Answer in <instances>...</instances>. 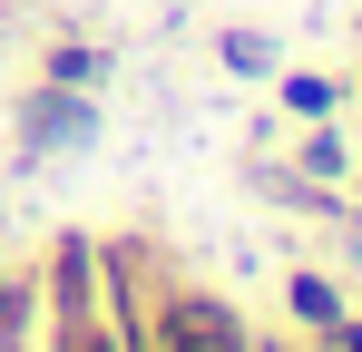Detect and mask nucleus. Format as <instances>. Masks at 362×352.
I'll return each instance as SVG.
<instances>
[{
    "mask_svg": "<svg viewBox=\"0 0 362 352\" xmlns=\"http://www.w3.org/2000/svg\"><path fill=\"white\" fill-rule=\"evenodd\" d=\"M20 323H30V284H0V352H20Z\"/></svg>",
    "mask_w": 362,
    "mask_h": 352,
    "instance_id": "obj_4",
    "label": "nucleus"
},
{
    "mask_svg": "<svg viewBox=\"0 0 362 352\" xmlns=\"http://www.w3.org/2000/svg\"><path fill=\"white\" fill-rule=\"evenodd\" d=\"M147 352H245V323L216 303V293H167V303H157Z\"/></svg>",
    "mask_w": 362,
    "mask_h": 352,
    "instance_id": "obj_1",
    "label": "nucleus"
},
{
    "mask_svg": "<svg viewBox=\"0 0 362 352\" xmlns=\"http://www.w3.org/2000/svg\"><path fill=\"white\" fill-rule=\"evenodd\" d=\"M226 59H235L245 78H255V69H264V40H255V30H226Z\"/></svg>",
    "mask_w": 362,
    "mask_h": 352,
    "instance_id": "obj_5",
    "label": "nucleus"
},
{
    "mask_svg": "<svg viewBox=\"0 0 362 352\" xmlns=\"http://www.w3.org/2000/svg\"><path fill=\"white\" fill-rule=\"evenodd\" d=\"M78 137H98L88 88H49V78H40V98L20 108V157H69Z\"/></svg>",
    "mask_w": 362,
    "mask_h": 352,
    "instance_id": "obj_2",
    "label": "nucleus"
},
{
    "mask_svg": "<svg viewBox=\"0 0 362 352\" xmlns=\"http://www.w3.org/2000/svg\"><path fill=\"white\" fill-rule=\"evenodd\" d=\"M98 69H108L98 49H49V59H40V78H49V88H98Z\"/></svg>",
    "mask_w": 362,
    "mask_h": 352,
    "instance_id": "obj_3",
    "label": "nucleus"
}]
</instances>
